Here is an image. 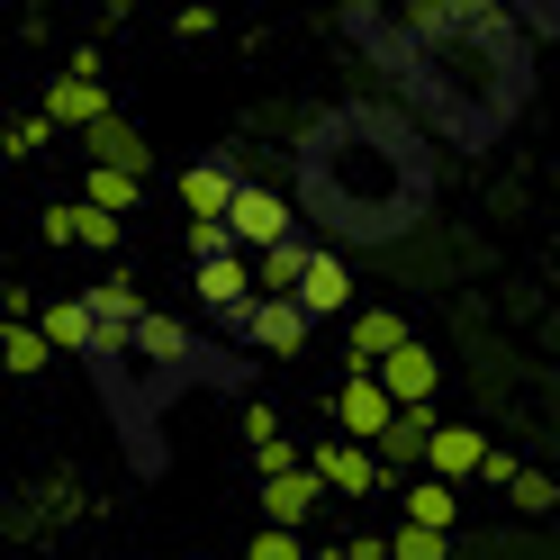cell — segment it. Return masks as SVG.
Masks as SVG:
<instances>
[{"instance_id": "cell-17", "label": "cell", "mask_w": 560, "mask_h": 560, "mask_svg": "<svg viewBox=\"0 0 560 560\" xmlns=\"http://www.w3.org/2000/svg\"><path fill=\"white\" fill-rule=\"evenodd\" d=\"M317 254H326V244L307 235V226H299L290 244H271V254L254 262V271H262V299H299V280H307V262H317Z\"/></svg>"}, {"instance_id": "cell-2", "label": "cell", "mask_w": 560, "mask_h": 560, "mask_svg": "<svg viewBox=\"0 0 560 560\" xmlns=\"http://www.w3.org/2000/svg\"><path fill=\"white\" fill-rule=\"evenodd\" d=\"M290 199L317 244L335 254H380L407 244L443 199V145L416 127L389 91H343L326 109H307L290 145Z\"/></svg>"}, {"instance_id": "cell-12", "label": "cell", "mask_w": 560, "mask_h": 560, "mask_svg": "<svg viewBox=\"0 0 560 560\" xmlns=\"http://www.w3.org/2000/svg\"><path fill=\"white\" fill-rule=\"evenodd\" d=\"M326 506V479L317 470H280L262 479V524H280V534H307V515Z\"/></svg>"}, {"instance_id": "cell-13", "label": "cell", "mask_w": 560, "mask_h": 560, "mask_svg": "<svg viewBox=\"0 0 560 560\" xmlns=\"http://www.w3.org/2000/svg\"><path fill=\"white\" fill-rule=\"evenodd\" d=\"M46 235L55 244H91V254H118V218H109V208H91V199H63V208H46Z\"/></svg>"}, {"instance_id": "cell-19", "label": "cell", "mask_w": 560, "mask_h": 560, "mask_svg": "<svg viewBox=\"0 0 560 560\" xmlns=\"http://www.w3.org/2000/svg\"><path fill=\"white\" fill-rule=\"evenodd\" d=\"M0 362H10V380H37L55 362V335L37 317H10V326H0Z\"/></svg>"}, {"instance_id": "cell-16", "label": "cell", "mask_w": 560, "mask_h": 560, "mask_svg": "<svg viewBox=\"0 0 560 560\" xmlns=\"http://www.w3.org/2000/svg\"><path fill=\"white\" fill-rule=\"evenodd\" d=\"M299 307H307V317H343V307H353V271H343V254H335V244H326L317 262H307Z\"/></svg>"}, {"instance_id": "cell-4", "label": "cell", "mask_w": 560, "mask_h": 560, "mask_svg": "<svg viewBox=\"0 0 560 560\" xmlns=\"http://www.w3.org/2000/svg\"><path fill=\"white\" fill-rule=\"evenodd\" d=\"M190 299H199V317L218 326L226 343H244V326H254V307H262V271H254V254L199 262V271H190Z\"/></svg>"}, {"instance_id": "cell-20", "label": "cell", "mask_w": 560, "mask_h": 560, "mask_svg": "<svg viewBox=\"0 0 560 560\" xmlns=\"http://www.w3.org/2000/svg\"><path fill=\"white\" fill-rule=\"evenodd\" d=\"M82 154H91V163H109V172H145V136H136L127 118H100V127L82 136Z\"/></svg>"}, {"instance_id": "cell-1", "label": "cell", "mask_w": 560, "mask_h": 560, "mask_svg": "<svg viewBox=\"0 0 560 560\" xmlns=\"http://www.w3.org/2000/svg\"><path fill=\"white\" fill-rule=\"evenodd\" d=\"M335 27L443 154H498L534 109V37L515 0H425V10L353 0Z\"/></svg>"}, {"instance_id": "cell-7", "label": "cell", "mask_w": 560, "mask_h": 560, "mask_svg": "<svg viewBox=\"0 0 560 560\" xmlns=\"http://www.w3.org/2000/svg\"><path fill=\"white\" fill-rule=\"evenodd\" d=\"M398 398L389 389H380V371H343V389H335V434H353V443H389V425H398Z\"/></svg>"}, {"instance_id": "cell-6", "label": "cell", "mask_w": 560, "mask_h": 560, "mask_svg": "<svg viewBox=\"0 0 560 560\" xmlns=\"http://www.w3.org/2000/svg\"><path fill=\"white\" fill-rule=\"evenodd\" d=\"M307 470L326 479V498H389V470H380V452L353 443V434H326V443H307Z\"/></svg>"}, {"instance_id": "cell-30", "label": "cell", "mask_w": 560, "mask_h": 560, "mask_svg": "<svg viewBox=\"0 0 560 560\" xmlns=\"http://www.w3.org/2000/svg\"><path fill=\"white\" fill-rule=\"evenodd\" d=\"M244 443H254V452H262V443H280V416H271L262 398H254V407H244Z\"/></svg>"}, {"instance_id": "cell-23", "label": "cell", "mask_w": 560, "mask_h": 560, "mask_svg": "<svg viewBox=\"0 0 560 560\" xmlns=\"http://www.w3.org/2000/svg\"><path fill=\"white\" fill-rule=\"evenodd\" d=\"M235 560H326V551H317V542H307V534H280V524H262V534H254V542H244Z\"/></svg>"}, {"instance_id": "cell-24", "label": "cell", "mask_w": 560, "mask_h": 560, "mask_svg": "<svg viewBox=\"0 0 560 560\" xmlns=\"http://www.w3.org/2000/svg\"><path fill=\"white\" fill-rule=\"evenodd\" d=\"M389 560H452V534H425V524H389Z\"/></svg>"}, {"instance_id": "cell-21", "label": "cell", "mask_w": 560, "mask_h": 560, "mask_svg": "<svg viewBox=\"0 0 560 560\" xmlns=\"http://www.w3.org/2000/svg\"><path fill=\"white\" fill-rule=\"evenodd\" d=\"M37 326L55 335V353H73V362H91V299H55V307H37Z\"/></svg>"}, {"instance_id": "cell-9", "label": "cell", "mask_w": 560, "mask_h": 560, "mask_svg": "<svg viewBox=\"0 0 560 560\" xmlns=\"http://www.w3.org/2000/svg\"><path fill=\"white\" fill-rule=\"evenodd\" d=\"M46 118H55V127H82V136H91L100 118H118V109H109V82H100V55H73V63L46 82Z\"/></svg>"}, {"instance_id": "cell-26", "label": "cell", "mask_w": 560, "mask_h": 560, "mask_svg": "<svg viewBox=\"0 0 560 560\" xmlns=\"http://www.w3.org/2000/svg\"><path fill=\"white\" fill-rule=\"evenodd\" d=\"M506 498H515L524 515H551V506H560V488H551V470H515V488H506Z\"/></svg>"}, {"instance_id": "cell-11", "label": "cell", "mask_w": 560, "mask_h": 560, "mask_svg": "<svg viewBox=\"0 0 560 560\" xmlns=\"http://www.w3.org/2000/svg\"><path fill=\"white\" fill-rule=\"evenodd\" d=\"M488 452H498V443H488L479 425H443V434H434V452H425V479H443V488L488 479Z\"/></svg>"}, {"instance_id": "cell-27", "label": "cell", "mask_w": 560, "mask_h": 560, "mask_svg": "<svg viewBox=\"0 0 560 560\" xmlns=\"http://www.w3.org/2000/svg\"><path fill=\"white\" fill-rule=\"evenodd\" d=\"M515 19H524V37H534V46L560 37V0H515Z\"/></svg>"}, {"instance_id": "cell-14", "label": "cell", "mask_w": 560, "mask_h": 560, "mask_svg": "<svg viewBox=\"0 0 560 560\" xmlns=\"http://www.w3.org/2000/svg\"><path fill=\"white\" fill-rule=\"evenodd\" d=\"M407 317H398V307H353V371H380V362H389V353H407Z\"/></svg>"}, {"instance_id": "cell-18", "label": "cell", "mask_w": 560, "mask_h": 560, "mask_svg": "<svg viewBox=\"0 0 560 560\" xmlns=\"http://www.w3.org/2000/svg\"><path fill=\"white\" fill-rule=\"evenodd\" d=\"M452 515H462V488H443V479H407V488H398V524L452 534Z\"/></svg>"}, {"instance_id": "cell-8", "label": "cell", "mask_w": 560, "mask_h": 560, "mask_svg": "<svg viewBox=\"0 0 560 560\" xmlns=\"http://www.w3.org/2000/svg\"><path fill=\"white\" fill-rule=\"evenodd\" d=\"M226 226H235V244H244V254L262 262L271 244H290V235H299L307 218H299V199H290V190H271V182H254V190L235 199V218H226Z\"/></svg>"}, {"instance_id": "cell-5", "label": "cell", "mask_w": 560, "mask_h": 560, "mask_svg": "<svg viewBox=\"0 0 560 560\" xmlns=\"http://www.w3.org/2000/svg\"><path fill=\"white\" fill-rule=\"evenodd\" d=\"M244 190H254V172L235 163V145H218V154H199V163L182 172V218H190V226H226Z\"/></svg>"}, {"instance_id": "cell-3", "label": "cell", "mask_w": 560, "mask_h": 560, "mask_svg": "<svg viewBox=\"0 0 560 560\" xmlns=\"http://www.w3.org/2000/svg\"><path fill=\"white\" fill-rule=\"evenodd\" d=\"M91 299V398L100 416H109V434L127 452V470L136 479H163V416L182 407L190 389H218V398H244L254 389V353L226 335H190L182 317H163V307L136 299V280H100Z\"/></svg>"}, {"instance_id": "cell-10", "label": "cell", "mask_w": 560, "mask_h": 560, "mask_svg": "<svg viewBox=\"0 0 560 560\" xmlns=\"http://www.w3.org/2000/svg\"><path fill=\"white\" fill-rule=\"evenodd\" d=\"M307 326H317V317H307V307L299 299H262L254 307V326H244V353H307Z\"/></svg>"}, {"instance_id": "cell-15", "label": "cell", "mask_w": 560, "mask_h": 560, "mask_svg": "<svg viewBox=\"0 0 560 560\" xmlns=\"http://www.w3.org/2000/svg\"><path fill=\"white\" fill-rule=\"evenodd\" d=\"M434 380H443V362L425 353V343H407V353L380 362V389H389L398 407H434Z\"/></svg>"}, {"instance_id": "cell-22", "label": "cell", "mask_w": 560, "mask_h": 560, "mask_svg": "<svg viewBox=\"0 0 560 560\" xmlns=\"http://www.w3.org/2000/svg\"><path fill=\"white\" fill-rule=\"evenodd\" d=\"M82 199L109 208V218H127L136 199H145V172H109V163H82Z\"/></svg>"}, {"instance_id": "cell-28", "label": "cell", "mask_w": 560, "mask_h": 560, "mask_svg": "<svg viewBox=\"0 0 560 560\" xmlns=\"http://www.w3.org/2000/svg\"><path fill=\"white\" fill-rule=\"evenodd\" d=\"M254 470H262V479H280V470H307V452H299L290 434H280V443H262V452H254Z\"/></svg>"}, {"instance_id": "cell-25", "label": "cell", "mask_w": 560, "mask_h": 560, "mask_svg": "<svg viewBox=\"0 0 560 560\" xmlns=\"http://www.w3.org/2000/svg\"><path fill=\"white\" fill-rule=\"evenodd\" d=\"M182 244H190V271H199V262H226V254H244V244H235V226H182Z\"/></svg>"}, {"instance_id": "cell-29", "label": "cell", "mask_w": 560, "mask_h": 560, "mask_svg": "<svg viewBox=\"0 0 560 560\" xmlns=\"http://www.w3.org/2000/svg\"><path fill=\"white\" fill-rule=\"evenodd\" d=\"M46 136H55V118H46V109H27V118H10V154H37Z\"/></svg>"}]
</instances>
